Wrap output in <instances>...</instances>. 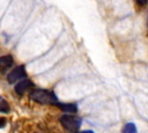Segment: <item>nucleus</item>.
Masks as SVG:
<instances>
[{"label": "nucleus", "instance_id": "obj_2", "mask_svg": "<svg viewBox=\"0 0 148 133\" xmlns=\"http://www.w3.org/2000/svg\"><path fill=\"white\" fill-rule=\"evenodd\" d=\"M60 123L71 133H79V130L82 124L81 117L77 116H72V114H64L60 117Z\"/></svg>", "mask_w": 148, "mask_h": 133}, {"label": "nucleus", "instance_id": "obj_8", "mask_svg": "<svg viewBox=\"0 0 148 133\" xmlns=\"http://www.w3.org/2000/svg\"><path fill=\"white\" fill-rule=\"evenodd\" d=\"M10 111V106L9 104L7 103V101L5 98H2L0 96V112H3V113H7Z\"/></svg>", "mask_w": 148, "mask_h": 133}, {"label": "nucleus", "instance_id": "obj_5", "mask_svg": "<svg viewBox=\"0 0 148 133\" xmlns=\"http://www.w3.org/2000/svg\"><path fill=\"white\" fill-rule=\"evenodd\" d=\"M13 57L12 56H3V57H0V71L3 72L6 69H8L9 67L13 66Z\"/></svg>", "mask_w": 148, "mask_h": 133}, {"label": "nucleus", "instance_id": "obj_7", "mask_svg": "<svg viewBox=\"0 0 148 133\" xmlns=\"http://www.w3.org/2000/svg\"><path fill=\"white\" fill-rule=\"evenodd\" d=\"M123 133H138L136 126L133 123H127L125 124L124 128H123Z\"/></svg>", "mask_w": 148, "mask_h": 133}, {"label": "nucleus", "instance_id": "obj_10", "mask_svg": "<svg viewBox=\"0 0 148 133\" xmlns=\"http://www.w3.org/2000/svg\"><path fill=\"white\" fill-rule=\"evenodd\" d=\"M147 1H148V0H136V2H138L140 6H145V5L147 3Z\"/></svg>", "mask_w": 148, "mask_h": 133}, {"label": "nucleus", "instance_id": "obj_1", "mask_svg": "<svg viewBox=\"0 0 148 133\" xmlns=\"http://www.w3.org/2000/svg\"><path fill=\"white\" fill-rule=\"evenodd\" d=\"M30 98L39 104H52L56 105L58 103V98L56 94L47 89H34L30 93Z\"/></svg>", "mask_w": 148, "mask_h": 133}, {"label": "nucleus", "instance_id": "obj_3", "mask_svg": "<svg viewBox=\"0 0 148 133\" xmlns=\"http://www.w3.org/2000/svg\"><path fill=\"white\" fill-rule=\"evenodd\" d=\"M25 67L23 65H20L17 67H15L8 75H7V80L9 83H14L18 80H22V79H25Z\"/></svg>", "mask_w": 148, "mask_h": 133}, {"label": "nucleus", "instance_id": "obj_4", "mask_svg": "<svg viewBox=\"0 0 148 133\" xmlns=\"http://www.w3.org/2000/svg\"><path fill=\"white\" fill-rule=\"evenodd\" d=\"M31 87H34L32 82H31L29 79H23V80H21V81L15 86V93H16L17 95H23V93H24L27 89L31 88Z\"/></svg>", "mask_w": 148, "mask_h": 133}, {"label": "nucleus", "instance_id": "obj_6", "mask_svg": "<svg viewBox=\"0 0 148 133\" xmlns=\"http://www.w3.org/2000/svg\"><path fill=\"white\" fill-rule=\"evenodd\" d=\"M56 105L59 106L61 110H64V111H66V112H69V113H74V112L77 111L76 105H75V104H72V103H59V102H58Z\"/></svg>", "mask_w": 148, "mask_h": 133}, {"label": "nucleus", "instance_id": "obj_11", "mask_svg": "<svg viewBox=\"0 0 148 133\" xmlns=\"http://www.w3.org/2000/svg\"><path fill=\"white\" fill-rule=\"evenodd\" d=\"M80 133H95V132H92V131H90V130H87V131H82V132H80Z\"/></svg>", "mask_w": 148, "mask_h": 133}, {"label": "nucleus", "instance_id": "obj_12", "mask_svg": "<svg viewBox=\"0 0 148 133\" xmlns=\"http://www.w3.org/2000/svg\"><path fill=\"white\" fill-rule=\"evenodd\" d=\"M147 24H148V19H147Z\"/></svg>", "mask_w": 148, "mask_h": 133}, {"label": "nucleus", "instance_id": "obj_9", "mask_svg": "<svg viewBox=\"0 0 148 133\" xmlns=\"http://www.w3.org/2000/svg\"><path fill=\"white\" fill-rule=\"evenodd\" d=\"M6 125V119L5 118H0V128H2Z\"/></svg>", "mask_w": 148, "mask_h": 133}]
</instances>
